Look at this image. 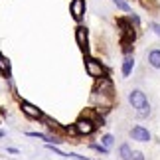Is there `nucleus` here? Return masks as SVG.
Returning a JSON list of instances; mask_svg holds the SVG:
<instances>
[{
    "label": "nucleus",
    "mask_w": 160,
    "mask_h": 160,
    "mask_svg": "<svg viewBox=\"0 0 160 160\" xmlns=\"http://www.w3.org/2000/svg\"><path fill=\"white\" fill-rule=\"evenodd\" d=\"M128 101H131V105L138 111L140 117H146V115H148V99H146V95H144L140 89L131 91V95H128Z\"/></svg>",
    "instance_id": "f257e3e1"
},
{
    "label": "nucleus",
    "mask_w": 160,
    "mask_h": 160,
    "mask_svg": "<svg viewBox=\"0 0 160 160\" xmlns=\"http://www.w3.org/2000/svg\"><path fill=\"white\" fill-rule=\"evenodd\" d=\"M85 69H87L89 77H95V79H99V77H105V69H103V65H101L97 59H91V58H87V59H85Z\"/></svg>",
    "instance_id": "f03ea898"
},
{
    "label": "nucleus",
    "mask_w": 160,
    "mask_h": 160,
    "mask_svg": "<svg viewBox=\"0 0 160 160\" xmlns=\"http://www.w3.org/2000/svg\"><path fill=\"white\" fill-rule=\"evenodd\" d=\"M95 122L91 121V119H87V117H81L77 122H75V131H77V134H91L95 131Z\"/></svg>",
    "instance_id": "7ed1b4c3"
},
{
    "label": "nucleus",
    "mask_w": 160,
    "mask_h": 160,
    "mask_svg": "<svg viewBox=\"0 0 160 160\" xmlns=\"http://www.w3.org/2000/svg\"><path fill=\"white\" fill-rule=\"evenodd\" d=\"M93 91H95V93H103V95H113L115 93V91H113V81L107 79V77H99Z\"/></svg>",
    "instance_id": "20e7f679"
},
{
    "label": "nucleus",
    "mask_w": 160,
    "mask_h": 160,
    "mask_svg": "<svg viewBox=\"0 0 160 160\" xmlns=\"http://www.w3.org/2000/svg\"><path fill=\"white\" fill-rule=\"evenodd\" d=\"M69 10H71L73 18H75L77 22H81L83 16H85V0H71Z\"/></svg>",
    "instance_id": "39448f33"
},
{
    "label": "nucleus",
    "mask_w": 160,
    "mask_h": 160,
    "mask_svg": "<svg viewBox=\"0 0 160 160\" xmlns=\"http://www.w3.org/2000/svg\"><path fill=\"white\" fill-rule=\"evenodd\" d=\"M131 137H132L134 140H138V142H148V140H150V132L146 131L144 127L137 125V127H132V131H131Z\"/></svg>",
    "instance_id": "423d86ee"
},
{
    "label": "nucleus",
    "mask_w": 160,
    "mask_h": 160,
    "mask_svg": "<svg viewBox=\"0 0 160 160\" xmlns=\"http://www.w3.org/2000/svg\"><path fill=\"white\" fill-rule=\"evenodd\" d=\"M22 111L30 117V119H44L42 111H40L38 107H34V105H30V103H26V101H22Z\"/></svg>",
    "instance_id": "0eeeda50"
},
{
    "label": "nucleus",
    "mask_w": 160,
    "mask_h": 160,
    "mask_svg": "<svg viewBox=\"0 0 160 160\" xmlns=\"http://www.w3.org/2000/svg\"><path fill=\"white\" fill-rule=\"evenodd\" d=\"M75 40H77V46L81 48L85 53H87V30L79 26V28L75 30Z\"/></svg>",
    "instance_id": "6e6552de"
},
{
    "label": "nucleus",
    "mask_w": 160,
    "mask_h": 160,
    "mask_svg": "<svg viewBox=\"0 0 160 160\" xmlns=\"http://www.w3.org/2000/svg\"><path fill=\"white\" fill-rule=\"evenodd\" d=\"M0 71H2V75H4L6 79L12 77V75H10V61L6 59L2 53H0Z\"/></svg>",
    "instance_id": "1a4fd4ad"
},
{
    "label": "nucleus",
    "mask_w": 160,
    "mask_h": 160,
    "mask_svg": "<svg viewBox=\"0 0 160 160\" xmlns=\"http://www.w3.org/2000/svg\"><path fill=\"white\" fill-rule=\"evenodd\" d=\"M132 67H134V59L131 58V55H127L125 61H122V75L128 77V75H131V71H132Z\"/></svg>",
    "instance_id": "9d476101"
},
{
    "label": "nucleus",
    "mask_w": 160,
    "mask_h": 160,
    "mask_svg": "<svg viewBox=\"0 0 160 160\" xmlns=\"http://www.w3.org/2000/svg\"><path fill=\"white\" fill-rule=\"evenodd\" d=\"M148 61L152 67H156V69H160V50H152L148 53Z\"/></svg>",
    "instance_id": "9b49d317"
},
{
    "label": "nucleus",
    "mask_w": 160,
    "mask_h": 160,
    "mask_svg": "<svg viewBox=\"0 0 160 160\" xmlns=\"http://www.w3.org/2000/svg\"><path fill=\"white\" fill-rule=\"evenodd\" d=\"M119 154H121L122 160H132V150H131V146H128V144H121Z\"/></svg>",
    "instance_id": "f8f14e48"
},
{
    "label": "nucleus",
    "mask_w": 160,
    "mask_h": 160,
    "mask_svg": "<svg viewBox=\"0 0 160 160\" xmlns=\"http://www.w3.org/2000/svg\"><path fill=\"white\" fill-rule=\"evenodd\" d=\"M113 2L117 4V8H121L122 12H127V14H132V12H131V6H128L125 0H113Z\"/></svg>",
    "instance_id": "ddd939ff"
},
{
    "label": "nucleus",
    "mask_w": 160,
    "mask_h": 160,
    "mask_svg": "<svg viewBox=\"0 0 160 160\" xmlns=\"http://www.w3.org/2000/svg\"><path fill=\"white\" fill-rule=\"evenodd\" d=\"M113 142H115V138L111 137V134H105V137H103V144H105L107 148H111V146H113Z\"/></svg>",
    "instance_id": "4468645a"
},
{
    "label": "nucleus",
    "mask_w": 160,
    "mask_h": 160,
    "mask_svg": "<svg viewBox=\"0 0 160 160\" xmlns=\"http://www.w3.org/2000/svg\"><path fill=\"white\" fill-rule=\"evenodd\" d=\"M91 148H93V150H99V152H103V154H107V152H109V148H107L105 144H91Z\"/></svg>",
    "instance_id": "2eb2a0df"
},
{
    "label": "nucleus",
    "mask_w": 160,
    "mask_h": 160,
    "mask_svg": "<svg viewBox=\"0 0 160 160\" xmlns=\"http://www.w3.org/2000/svg\"><path fill=\"white\" fill-rule=\"evenodd\" d=\"M150 30H154V34H156V36H160V24L152 22V24H150Z\"/></svg>",
    "instance_id": "dca6fc26"
},
{
    "label": "nucleus",
    "mask_w": 160,
    "mask_h": 160,
    "mask_svg": "<svg viewBox=\"0 0 160 160\" xmlns=\"http://www.w3.org/2000/svg\"><path fill=\"white\" fill-rule=\"evenodd\" d=\"M132 160H144L142 152H132Z\"/></svg>",
    "instance_id": "f3484780"
},
{
    "label": "nucleus",
    "mask_w": 160,
    "mask_h": 160,
    "mask_svg": "<svg viewBox=\"0 0 160 160\" xmlns=\"http://www.w3.org/2000/svg\"><path fill=\"white\" fill-rule=\"evenodd\" d=\"M0 137H4V132H0Z\"/></svg>",
    "instance_id": "a211bd4d"
}]
</instances>
